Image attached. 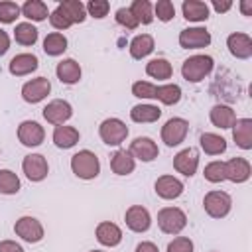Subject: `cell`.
<instances>
[{"label": "cell", "instance_id": "obj_1", "mask_svg": "<svg viewBox=\"0 0 252 252\" xmlns=\"http://www.w3.org/2000/svg\"><path fill=\"white\" fill-rule=\"evenodd\" d=\"M71 171L79 179H94L100 173V161L94 152L91 150H79L71 158Z\"/></svg>", "mask_w": 252, "mask_h": 252}, {"label": "cell", "instance_id": "obj_2", "mask_svg": "<svg viewBox=\"0 0 252 252\" xmlns=\"http://www.w3.org/2000/svg\"><path fill=\"white\" fill-rule=\"evenodd\" d=\"M213 67H215V61H213L211 55H203V53L201 55H191L189 59L183 61L181 75L189 83H199L213 71Z\"/></svg>", "mask_w": 252, "mask_h": 252}, {"label": "cell", "instance_id": "obj_3", "mask_svg": "<svg viewBox=\"0 0 252 252\" xmlns=\"http://www.w3.org/2000/svg\"><path fill=\"white\" fill-rule=\"evenodd\" d=\"M158 226L165 234H179L187 226V215L177 207H163L158 213Z\"/></svg>", "mask_w": 252, "mask_h": 252}, {"label": "cell", "instance_id": "obj_4", "mask_svg": "<svg viewBox=\"0 0 252 252\" xmlns=\"http://www.w3.org/2000/svg\"><path fill=\"white\" fill-rule=\"evenodd\" d=\"M203 207L207 211L209 217L213 219H222L230 213V207H232V199L226 191H220V189H215V191H209L203 199Z\"/></svg>", "mask_w": 252, "mask_h": 252}, {"label": "cell", "instance_id": "obj_5", "mask_svg": "<svg viewBox=\"0 0 252 252\" xmlns=\"http://www.w3.org/2000/svg\"><path fill=\"white\" fill-rule=\"evenodd\" d=\"M98 136L106 146H120L128 136V126L120 118H106L98 126Z\"/></svg>", "mask_w": 252, "mask_h": 252}, {"label": "cell", "instance_id": "obj_6", "mask_svg": "<svg viewBox=\"0 0 252 252\" xmlns=\"http://www.w3.org/2000/svg\"><path fill=\"white\" fill-rule=\"evenodd\" d=\"M187 132H189V122H187L185 118L173 116V118H169V120L161 126V142H163L165 146H169V148L179 146V144L185 140Z\"/></svg>", "mask_w": 252, "mask_h": 252}, {"label": "cell", "instance_id": "obj_7", "mask_svg": "<svg viewBox=\"0 0 252 252\" xmlns=\"http://www.w3.org/2000/svg\"><path fill=\"white\" fill-rule=\"evenodd\" d=\"M49 93H51V83L45 77H35L32 81L24 83V87H22V98L30 104L41 102Z\"/></svg>", "mask_w": 252, "mask_h": 252}, {"label": "cell", "instance_id": "obj_8", "mask_svg": "<svg viewBox=\"0 0 252 252\" xmlns=\"http://www.w3.org/2000/svg\"><path fill=\"white\" fill-rule=\"evenodd\" d=\"M14 232L26 242H39L43 238V226L35 217H20L14 224Z\"/></svg>", "mask_w": 252, "mask_h": 252}, {"label": "cell", "instance_id": "obj_9", "mask_svg": "<svg viewBox=\"0 0 252 252\" xmlns=\"http://www.w3.org/2000/svg\"><path fill=\"white\" fill-rule=\"evenodd\" d=\"M211 43V33L205 28H185L179 33V45L183 49H201Z\"/></svg>", "mask_w": 252, "mask_h": 252}, {"label": "cell", "instance_id": "obj_10", "mask_svg": "<svg viewBox=\"0 0 252 252\" xmlns=\"http://www.w3.org/2000/svg\"><path fill=\"white\" fill-rule=\"evenodd\" d=\"M22 169H24V173L30 181H41L49 173L47 159L41 154H28L22 161Z\"/></svg>", "mask_w": 252, "mask_h": 252}, {"label": "cell", "instance_id": "obj_11", "mask_svg": "<svg viewBox=\"0 0 252 252\" xmlns=\"http://www.w3.org/2000/svg\"><path fill=\"white\" fill-rule=\"evenodd\" d=\"M73 116V108L67 100H61V98H55L51 102H47V106L43 108V118L53 124V126H61L65 124L69 118Z\"/></svg>", "mask_w": 252, "mask_h": 252}, {"label": "cell", "instance_id": "obj_12", "mask_svg": "<svg viewBox=\"0 0 252 252\" xmlns=\"http://www.w3.org/2000/svg\"><path fill=\"white\" fill-rule=\"evenodd\" d=\"M45 138V130L41 124L33 122V120H24L20 126H18V140L28 146V148H35L43 142Z\"/></svg>", "mask_w": 252, "mask_h": 252}, {"label": "cell", "instance_id": "obj_13", "mask_svg": "<svg viewBox=\"0 0 252 252\" xmlns=\"http://www.w3.org/2000/svg\"><path fill=\"white\" fill-rule=\"evenodd\" d=\"M124 220L132 232H146L152 224V217H150L148 209L142 205H132L130 209H126Z\"/></svg>", "mask_w": 252, "mask_h": 252}, {"label": "cell", "instance_id": "obj_14", "mask_svg": "<svg viewBox=\"0 0 252 252\" xmlns=\"http://www.w3.org/2000/svg\"><path fill=\"white\" fill-rule=\"evenodd\" d=\"M128 152L132 154L134 159H140V161H154L158 158V154H159L158 144L152 138H148V136H138L130 144V150Z\"/></svg>", "mask_w": 252, "mask_h": 252}, {"label": "cell", "instance_id": "obj_15", "mask_svg": "<svg viewBox=\"0 0 252 252\" xmlns=\"http://www.w3.org/2000/svg\"><path fill=\"white\" fill-rule=\"evenodd\" d=\"M252 173L250 161L244 158H230L224 161V177L232 183H244Z\"/></svg>", "mask_w": 252, "mask_h": 252}, {"label": "cell", "instance_id": "obj_16", "mask_svg": "<svg viewBox=\"0 0 252 252\" xmlns=\"http://www.w3.org/2000/svg\"><path fill=\"white\" fill-rule=\"evenodd\" d=\"M173 167H175L181 175L193 177L195 171H197V167H199V154H197V150H193V148L181 150V152L173 158Z\"/></svg>", "mask_w": 252, "mask_h": 252}, {"label": "cell", "instance_id": "obj_17", "mask_svg": "<svg viewBox=\"0 0 252 252\" xmlns=\"http://www.w3.org/2000/svg\"><path fill=\"white\" fill-rule=\"evenodd\" d=\"M226 47L236 59H248L252 55V39L242 32H234L226 37Z\"/></svg>", "mask_w": 252, "mask_h": 252}, {"label": "cell", "instance_id": "obj_18", "mask_svg": "<svg viewBox=\"0 0 252 252\" xmlns=\"http://www.w3.org/2000/svg\"><path fill=\"white\" fill-rule=\"evenodd\" d=\"M154 189H156L158 197L171 201V199H177L183 193V183L173 175H161V177L156 179Z\"/></svg>", "mask_w": 252, "mask_h": 252}, {"label": "cell", "instance_id": "obj_19", "mask_svg": "<svg viewBox=\"0 0 252 252\" xmlns=\"http://www.w3.org/2000/svg\"><path fill=\"white\" fill-rule=\"evenodd\" d=\"M37 65H39V61L33 53H18L16 57H12L8 69L16 77H24V75H30L32 71H35Z\"/></svg>", "mask_w": 252, "mask_h": 252}, {"label": "cell", "instance_id": "obj_20", "mask_svg": "<svg viewBox=\"0 0 252 252\" xmlns=\"http://www.w3.org/2000/svg\"><path fill=\"white\" fill-rule=\"evenodd\" d=\"M96 240L102 244V246H118L122 242V230L118 224L110 222V220H104L96 226Z\"/></svg>", "mask_w": 252, "mask_h": 252}, {"label": "cell", "instance_id": "obj_21", "mask_svg": "<svg viewBox=\"0 0 252 252\" xmlns=\"http://www.w3.org/2000/svg\"><path fill=\"white\" fill-rule=\"evenodd\" d=\"M232 138L238 148L250 150L252 148V120L250 118H236L232 124Z\"/></svg>", "mask_w": 252, "mask_h": 252}, {"label": "cell", "instance_id": "obj_22", "mask_svg": "<svg viewBox=\"0 0 252 252\" xmlns=\"http://www.w3.org/2000/svg\"><path fill=\"white\" fill-rule=\"evenodd\" d=\"M55 73H57V79L65 85H75V83L81 81V65L75 59L59 61L57 67H55Z\"/></svg>", "mask_w": 252, "mask_h": 252}, {"label": "cell", "instance_id": "obj_23", "mask_svg": "<svg viewBox=\"0 0 252 252\" xmlns=\"http://www.w3.org/2000/svg\"><path fill=\"white\" fill-rule=\"evenodd\" d=\"M209 118H211L213 126L226 130V128H232V124L236 122V112L226 104H215L209 112Z\"/></svg>", "mask_w": 252, "mask_h": 252}, {"label": "cell", "instance_id": "obj_24", "mask_svg": "<svg viewBox=\"0 0 252 252\" xmlns=\"http://www.w3.org/2000/svg\"><path fill=\"white\" fill-rule=\"evenodd\" d=\"M136 167V159L128 150H116L110 158V169L116 175H130Z\"/></svg>", "mask_w": 252, "mask_h": 252}, {"label": "cell", "instance_id": "obj_25", "mask_svg": "<svg viewBox=\"0 0 252 252\" xmlns=\"http://www.w3.org/2000/svg\"><path fill=\"white\" fill-rule=\"evenodd\" d=\"M55 10H59L71 24H81L87 18L85 4L79 2V0H63V2H59V6Z\"/></svg>", "mask_w": 252, "mask_h": 252}, {"label": "cell", "instance_id": "obj_26", "mask_svg": "<svg viewBox=\"0 0 252 252\" xmlns=\"http://www.w3.org/2000/svg\"><path fill=\"white\" fill-rule=\"evenodd\" d=\"M79 138H81V134H79V130L73 128V126L61 124V126H55V130H53V144H55L57 148H63V150L73 148V146L79 142Z\"/></svg>", "mask_w": 252, "mask_h": 252}, {"label": "cell", "instance_id": "obj_27", "mask_svg": "<svg viewBox=\"0 0 252 252\" xmlns=\"http://www.w3.org/2000/svg\"><path fill=\"white\" fill-rule=\"evenodd\" d=\"M154 47H156L154 37L150 33H140V35H136L130 41V47L128 49H130V55L134 59H144V57H148L154 51Z\"/></svg>", "mask_w": 252, "mask_h": 252}, {"label": "cell", "instance_id": "obj_28", "mask_svg": "<svg viewBox=\"0 0 252 252\" xmlns=\"http://www.w3.org/2000/svg\"><path fill=\"white\" fill-rule=\"evenodd\" d=\"M181 10H183V18L189 22H205L209 18V6L201 0H185Z\"/></svg>", "mask_w": 252, "mask_h": 252}, {"label": "cell", "instance_id": "obj_29", "mask_svg": "<svg viewBox=\"0 0 252 252\" xmlns=\"http://www.w3.org/2000/svg\"><path fill=\"white\" fill-rule=\"evenodd\" d=\"M199 144H201L203 152L209 156H220L226 150V140L219 134H213V132H203L199 138Z\"/></svg>", "mask_w": 252, "mask_h": 252}, {"label": "cell", "instance_id": "obj_30", "mask_svg": "<svg viewBox=\"0 0 252 252\" xmlns=\"http://www.w3.org/2000/svg\"><path fill=\"white\" fill-rule=\"evenodd\" d=\"M161 116V108L156 104H136L130 110V118L134 122L146 124V122H156Z\"/></svg>", "mask_w": 252, "mask_h": 252}, {"label": "cell", "instance_id": "obj_31", "mask_svg": "<svg viewBox=\"0 0 252 252\" xmlns=\"http://www.w3.org/2000/svg\"><path fill=\"white\" fill-rule=\"evenodd\" d=\"M146 73L152 77V79H158V81H165L173 75V67L167 59L163 57H156L152 59L148 65H146Z\"/></svg>", "mask_w": 252, "mask_h": 252}, {"label": "cell", "instance_id": "obj_32", "mask_svg": "<svg viewBox=\"0 0 252 252\" xmlns=\"http://www.w3.org/2000/svg\"><path fill=\"white\" fill-rule=\"evenodd\" d=\"M67 49V37L61 33V32H51L45 35L43 39V51L51 57H57L61 55L63 51Z\"/></svg>", "mask_w": 252, "mask_h": 252}, {"label": "cell", "instance_id": "obj_33", "mask_svg": "<svg viewBox=\"0 0 252 252\" xmlns=\"http://www.w3.org/2000/svg\"><path fill=\"white\" fill-rule=\"evenodd\" d=\"M22 14L32 22H43L49 16V10H47V4L41 0H28L22 6Z\"/></svg>", "mask_w": 252, "mask_h": 252}, {"label": "cell", "instance_id": "obj_34", "mask_svg": "<svg viewBox=\"0 0 252 252\" xmlns=\"http://www.w3.org/2000/svg\"><path fill=\"white\" fill-rule=\"evenodd\" d=\"M14 39L20 45H33L37 41V28L30 22H22L14 30Z\"/></svg>", "mask_w": 252, "mask_h": 252}, {"label": "cell", "instance_id": "obj_35", "mask_svg": "<svg viewBox=\"0 0 252 252\" xmlns=\"http://www.w3.org/2000/svg\"><path fill=\"white\" fill-rule=\"evenodd\" d=\"M156 98H158L159 102L167 104V106L177 104L179 98H181V89H179V85H173V83H169V85H159L158 91H156Z\"/></svg>", "mask_w": 252, "mask_h": 252}, {"label": "cell", "instance_id": "obj_36", "mask_svg": "<svg viewBox=\"0 0 252 252\" xmlns=\"http://www.w3.org/2000/svg\"><path fill=\"white\" fill-rule=\"evenodd\" d=\"M130 12L138 20V24H152L154 20V8L148 0H134L130 6Z\"/></svg>", "mask_w": 252, "mask_h": 252}, {"label": "cell", "instance_id": "obj_37", "mask_svg": "<svg viewBox=\"0 0 252 252\" xmlns=\"http://www.w3.org/2000/svg\"><path fill=\"white\" fill-rule=\"evenodd\" d=\"M20 191V177L10 169H0V193L14 195Z\"/></svg>", "mask_w": 252, "mask_h": 252}, {"label": "cell", "instance_id": "obj_38", "mask_svg": "<svg viewBox=\"0 0 252 252\" xmlns=\"http://www.w3.org/2000/svg\"><path fill=\"white\" fill-rule=\"evenodd\" d=\"M205 179L211 181V183H220L224 181V161H211L205 165V171H203Z\"/></svg>", "mask_w": 252, "mask_h": 252}, {"label": "cell", "instance_id": "obj_39", "mask_svg": "<svg viewBox=\"0 0 252 252\" xmlns=\"http://www.w3.org/2000/svg\"><path fill=\"white\" fill-rule=\"evenodd\" d=\"M22 14V8L16 4V2H0V22L2 24H12L16 22V18Z\"/></svg>", "mask_w": 252, "mask_h": 252}, {"label": "cell", "instance_id": "obj_40", "mask_svg": "<svg viewBox=\"0 0 252 252\" xmlns=\"http://www.w3.org/2000/svg\"><path fill=\"white\" fill-rule=\"evenodd\" d=\"M156 91H158V85L148 81H136L132 85V94L136 98H156Z\"/></svg>", "mask_w": 252, "mask_h": 252}, {"label": "cell", "instance_id": "obj_41", "mask_svg": "<svg viewBox=\"0 0 252 252\" xmlns=\"http://www.w3.org/2000/svg\"><path fill=\"white\" fill-rule=\"evenodd\" d=\"M154 16H158V20L161 22H169L175 16V6L169 0H158L154 6Z\"/></svg>", "mask_w": 252, "mask_h": 252}, {"label": "cell", "instance_id": "obj_42", "mask_svg": "<svg viewBox=\"0 0 252 252\" xmlns=\"http://www.w3.org/2000/svg\"><path fill=\"white\" fill-rule=\"evenodd\" d=\"M85 10L89 12V16H93V18L100 20V18H104V16L108 14L110 4H108L106 0H91V2L85 6Z\"/></svg>", "mask_w": 252, "mask_h": 252}, {"label": "cell", "instance_id": "obj_43", "mask_svg": "<svg viewBox=\"0 0 252 252\" xmlns=\"http://www.w3.org/2000/svg\"><path fill=\"white\" fill-rule=\"evenodd\" d=\"M116 22L122 26V28H126V30H136L140 24H138V20L132 16V12H130V8H118L116 10Z\"/></svg>", "mask_w": 252, "mask_h": 252}, {"label": "cell", "instance_id": "obj_44", "mask_svg": "<svg viewBox=\"0 0 252 252\" xmlns=\"http://www.w3.org/2000/svg\"><path fill=\"white\" fill-rule=\"evenodd\" d=\"M167 252H193V242L187 236H175L167 244Z\"/></svg>", "mask_w": 252, "mask_h": 252}, {"label": "cell", "instance_id": "obj_45", "mask_svg": "<svg viewBox=\"0 0 252 252\" xmlns=\"http://www.w3.org/2000/svg\"><path fill=\"white\" fill-rule=\"evenodd\" d=\"M49 24H51L55 30H61V32L73 26V24H71V22H69V20H67V18L61 14V12H59V10H53V12H49Z\"/></svg>", "mask_w": 252, "mask_h": 252}, {"label": "cell", "instance_id": "obj_46", "mask_svg": "<svg viewBox=\"0 0 252 252\" xmlns=\"http://www.w3.org/2000/svg\"><path fill=\"white\" fill-rule=\"evenodd\" d=\"M0 252H24V248L16 240H2L0 242Z\"/></svg>", "mask_w": 252, "mask_h": 252}, {"label": "cell", "instance_id": "obj_47", "mask_svg": "<svg viewBox=\"0 0 252 252\" xmlns=\"http://www.w3.org/2000/svg\"><path fill=\"white\" fill-rule=\"evenodd\" d=\"M136 252H159V248H158L154 242L144 240V242H140V244L136 246Z\"/></svg>", "mask_w": 252, "mask_h": 252}, {"label": "cell", "instance_id": "obj_48", "mask_svg": "<svg viewBox=\"0 0 252 252\" xmlns=\"http://www.w3.org/2000/svg\"><path fill=\"white\" fill-rule=\"evenodd\" d=\"M10 49V35L0 28V55H4Z\"/></svg>", "mask_w": 252, "mask_h": 252}, {"label": "cell", "instance_id": "obj_49", "mask_svg": "<svg viewBox=\"0 0 252 252\" xmlns=\"http://www.w3.org/2000/svg\"><path fill=\"white\" fill-rule=\"evenodd\" d=\"M213 8H215V12L224 14V12H228V10L232 8V2H219V0H213Z\"/></svg>", "mask_w": 252, "mask_h": 252}, {"label": "cell", "instance_id": "obj_50", "mask_svg": "<svg viewBox=\"0 0 252 252\" xmlns=\"http://www.w3.org/2000/svg\"><path fill=\"white\" fill-rule=\"evenodd\" d=\"M240 10H242L244 16H252V2L242 0V2H240Z\"/></svg>", "mask_w": 252, "mask_h": 252}, {"label": "cell", "instance_id": "obj_51", "mask_svg": "<svg viewBox=\"0 0 252 252\" xmlns=\"http://www.w3.org/2000/svg\"><path fill=\"white\" fill-rule=\"evenodd\" d=\"M91 252H104V250H91Z\"/></svg>", "mask_w": 252, "mask_h": 252}, {"label": "cell", "instance_id": "obj_52", "mask_svg": "<svg viewBox=\"0 0 252 252\" xmlns=\"http://www.w3.org/2000/svg\"><path fill=\"white\" fill-rule=\"evenodd\" d=\"M213 252H215V250H213Z\"/></svg>", "mask_w": 252, "mask_h": 252}]
</instances>
